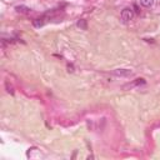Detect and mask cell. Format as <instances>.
Returning <instances> with one entry per match:
<instances>
[{"label":"cell","instance_id":"cell-1","mask_svg":"<svg viewBox=\"0 0 160 160\" xmlns=\"http://www.w3.org/2000/svg\"><path fill=\"white\" fill-rule=\"evenodd\" d=\"M133 16H134V11H133V9H130V8H125V9L121 11V19L124 20L125 23L130 21V20L133 19Z\"/></svg>","mask_w":160,"mask_h":160},{"label":"cell","instance_id":"cell-2","mask_svg":"<svg viewBox=\"0 0 160 160\" xmlns=\"http://www.w3.org/2000/svg\"><path fill=\"white\" fill-rule=\"evenodd\" d=\"M141 84H145V80H144V79H141V78H140V79H135L133 83H130V84H126V85H124V86H123V89H125V90H126V89H133L134 86L141 85Z\"/></svg>","mask_w":160,"mask_h":160},{"label":"cell","instance_id":"cell-3","mask_svg":"<svg viewBox=\"0 0 160 160\" xmlns=\"http://www.w3.org/2000/svg\"><path fill=\"white\" fill-rule=\"evenodd\" d=\"M113 74L116 76H130L133 74V71L129 69H116L113 71Z\"/></svg>","mask_w":160,"mask_h":160},{"label":"cell","instance_id":"cell-4","mask_svg":"<svg viewBox=\"0 0 160 160\" xmlns=\"http://www.w3.org/2000/svg\"><path fill=\"white\" fill-rule=\"evenodd\" d=\"M15 10H16L18 13H20V14H29V13L31 11V9L28 8V6H25V5H19V6L15 8Z\"/></svg>","mask_w":160,"mask_h":160},{"label":"cell","instance_id":"cell-5","mask_svg":"<svg viewBox=\"0 0 160 160\" xmlns=\"http://www.w3.org/2000/svg\"><path fill=\"white\" fill-rule=\"evenodd\" d=\"M33 25H34L35 28L43 26V25H44V19L41 18V19H35V20H33Z\"/></svg>","mask_w":160,"mask_h":160},{"label":"cell","instance_id":"cell-6","mask_svg":"<svg viewBox=\"0 0 160 160\" xmlns=\"http://www.w3.org/2000/svg\"><path fill=\"white\" fill-rule=\"evenodd\" d=\"M78 26L80 28V29H83V30H86V20H84V19H81V20H79L78 21Z\"/></svg>","mask_w":160,"mask_h":160},{"label":"cell","instance_id":"cell-7","mask_svg":"<svg viewBox=\"0 0 160 160\" xmlns=\"http://www.w3.org/2000/svg\"><path fill=\"white\" fill-rule=\"evenodd\" d=\"M140 4H141L143 6H145V8H149L153 4V0H140Z\"/></svg>","mask_w":160,"mask_h":160},{"label":"cell","instance_id":"cell-8","mask_svg":"<svg viewBox=\"0 0 160 160\" xmlns=\"http://www.w3.org/2000/svg\"><path fill=\"white\" fill-rule=\"evenodd\" d=\"M5 86H6V90H8V93H10V94H14V90H13V86L9 84V81H6L5 83Z\"/></svg>","mask_w":160,"mask_h":160},{"label":"cell","instance_id":"cell-9","mask_svg":"<svg viewBox=\"0 0 160 160\" xmlns=\"http://www.w3.org/2000/svg\"><path fill=\"white\" fill-rule=\"evenodd\" d=\"M134 9H135V13H139V8H138V5H134Z\"/></svg>","mask_w":160,"mask_h":160}]
</instances>
